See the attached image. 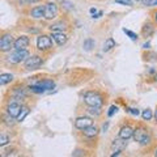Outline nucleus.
Masks as SVG:
<instances>
[{
	"label": "nucleus",
	"instance_id": "nucleus-1",
	"mask_svg": "<svg viewBox=\"0 0 157 157\" xmlns=\"http://www.w3.org/2000/svg\"><path fill=\"white\" fill-rule=\"evenodd\" d=\"M84 102L88 106H94V107H101L104 104L102 96L97 92H86L84 94Z\"/></svg>",
	"mask_w": 157,
	"mask_h": 157
},
{
	"label": "nucleus",
	"instance_id": "nucleus-26",
	"mask_svg": "<svg viewBox=\"0 0 157 157\" xmlns=\"http://www.w3.org/2000/svg\"><path fill=\"white\" fill-rule=\"evenodd\" d=\"M89 113L94 115H100V107H94V106H89Z\"/></svg>",
	"mask_w": 157,
	"mask_h": 157
},
{
	"label": "nucleus",
	"instance_id": "nucleus-34",
	"mask_svg": "<svg viewBox=\"0 0 157 157\" xmlns=\"http://www.w3.org/2000/svg\"><path fill=\"white\" fill-rule=\"evenodd\" d=\"M155 118H156V121H157V111H156V114H155Z\"/></svg>",
	"mask_w": 157,
	"mask_h": 157
},
{
	"label": "nucleus",
	"instance_id": "nucleus-6",
	"mask_svg": "<svg viewBox=\"0 0 157 157\" xmlns=\"http://www.w3.org/2000/svg\"><path fill=\"white\" fill-rule=\"evenodd\" d=\"M52 46V41L50 37L47 36H39L38 39H37V47L39 50H47Z\"/></svg>",
	"mask_w": 157,
	"mask_h": 157
},
{
	"label": "nucleus",
	"instance_id": "nucleus-36",
	"mask_svg": "<svg viewBox=\"0 0 157 157\" xmlns=\"http://www.w3.org/2000/svg\"><path fill=\"white\" fill-rule=\"evenodd\" d=\"M156 21H157V13H156Z\"/></svg>",
	"mask_w": 157,
	"mask_h": 157
},
{
	"label": "nucleus",
	"instance_id": "nucleus-2",
	"mask_svg": "<svg viewBox=\"0 0 157 157\" xmlns=\"http://www.w3.org/2000/svg\"><path fill=\"white\" fill-rule=\"evenodd\" d=\"M29 58V52L28 50H14L11 55L8 56V62L13 63V64H17V63H21L24 60H26Z\"/></svg>",
	"mask_w": 157,
	"mask_h": 157
},
{
	"label": "nucleus",
	"instance_id": "nucleus-16",
	"mask_svg": "<svg viewBox=\"0 0 157 157\" xmlns=\"http://www.w3.org/2000/svg\"><path fill=\"white\" fill-rule=\"evenodd\" d=\"M12 80H13V75H11V73H2L0 75V85H6Z\"/></svg>",
	"mask_w": 157,
	"mask_h": 157
},
{
	"label": "nucleus",
	"instance_id": "nucleus-15",
	"mask_svg": "<svg viewBox=\"0 0 157 157\" xmlns=\"http://www.w3.org/2000/svg\"><path fill=\"white\" fill-rule=\"evenodd\" d=\"M98 134V128L96 126H89V127H86V128L84 130V135L88 136V137H94L96 135Z\"/></svg>",
	"mask_w": 157,
	"mask_h": 157
},
{
	"label": "nucleus",
	"instance_id": "nucleus-29",
	"mask_svg": "<svg viewBox=\"0 0 157 157\" xmlns=\"http://www.w3.org/2000/svg\"><path fill=\"white\" fill-rule=\"evenodd\" d=\"M117 111H118V107L117 106H111L109 109V113H107V114H109V117H111V115H114V113H117Z\"/></svg>",
	"mask_w": 157,
	"mask_h": 157
},
{
	"label": "nucleus",
	"instance_id": "nucleus-12",
	"mask_svg": "<svg viewBox=\"0 0 157 157\" xmlns=\"http://www.w3.org/2000/svg\"><path fill=\"white\" fill-rule=\"evenodd\" d=\"M51 37H52V39L58 43L59 46H63L67 42V39H68L66 34H63L62 32H52V36Z\"/></svg>",
	"mask_w": 157,
	"mask_h": 157
},
{
	"label": "nucleus",
	"instance_id": "nucleus-18",
	"mask_svg": "<svg viewBox=\"0 0 157 157\" xmlns=\"http://www.w3.org/2000/svg\"><path fill=\"white\" fill-rule=\"evenodd\" d=\"M51 29V32H64L66 30V25L63 22H58V24H54V25L50 26Z\"/></svg>",
	"mask_w": 157,
	"mask_h": 157
},
{
	"label": "nucleus",
	"instance_id": "nucleus-23",
	"mask_svg": "<svg viewBox=\"0 0 157 157\" xmlns=\"http://www.w3.org/2000/svg\"><path fill=\"white\" fill-rule=\"evenodd\" d=\"M8 143H9V137H8L7 135H4V134L0 135V147L7 145Z\"/></svg>",
	"mask_w": 157,
	"mask_h": 157
},
{
	"label": "nucleus",
	"instance_id": "nucleus-32",
	"mask_svg": "<svg viewBox=\"0 0 157 157\" xmlns=\"http://www.w3.org/2000/svg\"><path fill=\"white\" fill-rule=\"evenodd\" d=\"M143 47H144V48H149V43H144Z\"/></svg>",
	"mask_w": 157,
	"mask_h": 157
},
{
	"label": "nucleus",
	"instance_id": "nucleus-28",
	"mask_svg": "<svg viewBox=\"0 0 157 157\" xmlns=\"http://www.w3.org/2000/svg\"><path fill=\"white\" fill-rule=\"evenodd\" d=\"M144 4L147 7H153L157 6V0H144Z\"/></svg>",
	"mask_w": 157,
	"mask_h": 157
},
{
	"label": "nucleus",
	"instance_id": "nucleus-11",
	"mask_svg": "<svg viewBox=\"0 0 157 157\" xmlns=\"http://www.w3.org/2000/svg\"><path fill=\"white\" fill-rule=\"evenodd\" d=\"M127 147V141L126 139H122V137H119V139H117L113 141V144H111V149L114 151V152H122L124 148Z\"/></svg>",
	"mask_w": 157,
	"mask_h": 157
},
{
	"label": "nucleus",
	"instance_id": "nucleus-22",
	"mask_svg": "<svg viewBox=\"0 0 157 157\" xmlns=\"http://www.w3.org/2000/svg\"><path fill=\"white\" fill-rule=\"evenodd\" d=\"M141 117H143V119H145V121H151L153 114H152V111L149 109H147V110H144L143 113H141Z\"/></svg>",
	"mask_w": 157,
	"mask_h": 157
},
{
	"label": "nucleus",
	"instance_id": "nucleus-9",
	"mask_svg": "<svg viewBox=\"0 0 157 157\" xmlns=\"http://www.w3.org/2000/svg\"><path fill=\"white\" fill-rule=\"evenodd\" d=\"M21 110H22V107H21V105H20V104H17V102H12V104H9L8 107H7L8 114L11 117H13V118H17Z\"/></svg>",
	"mask_w": 157,
	"mask_h": 157
},
{
	"label": "nucleus",
	"instance_id": "nucleus-3",
	"mask_svg": "<svg viewBox=\"0 0 157 157\" xmlns=\"http://www.w3.org/2000/svg\"><path fill=\"white\" fill-rule=\"evenodd\" d=\"M134 137L136 141H139L141 144H148L151 140V136L148 134V130L145 128H137L134 131Z\"/></svg>",
	"mask_w": 157,
	"mask_h": 157
},
{
	"label": "nucleus",
	"instance_id": "nucleus-37",
	"mask_svg": "<svg viewBox=\"0 0 157 157\" xmlns=\"http://www.w3.org/2000/svg\"><path fill=\"white\" fill-rule=\"evenodd\" d=\"M155 155H156V157H157V151H156V153H155Z\"/></svg>",
	"mask_w": 157,
	"mask_h": 157
},
{
	"label": "nucleus",
	"instance_id": "nucleus-30",
	"mask_svg": "<svg viewBox=\"0 0 157 157\" xmlns=\"http://www.w3.org/2000/svg\"><path fill=\"white\" fill-rule=\"evenodd\" d=\"M128 113H130V114H132V115H136V117L140 114L139 110H137V109H132V107H130V109H128Z\"/></svg>",
	"mask_w": 157,
	"mask_h": 157
},
{
	"label": "nucleus",
	"instance_id": "nucleus-13",
	"mask_svg": "<svg viewBox=\"0 0 157 157\" xmlns=\"http://www.w3.org/2000/svg\"><path fill=\"white\" fill-rule=\"evenodd\" d=\"M131 136H134V130H132L131 127H128V126L122 127V130L119 131V137H122V139H126V140H128Z\"/></svg>",
	"mask_w": 157,
	"mask_h": 157
},
{
	"label": "nucleus",
	"instance_id": "nucleus-14",
	"mask_svg": "<svg viewBox=\"0 0 157 157\" xmlns=\"http://www.w3.org/2000/svg\"><path fill=\"white\" fill-rule=\"evenodd\" d=\"M32 17L34 18H41V17H45V7H42V6H39V7H36V8H33L32 9Z\"/></svg>",
	"mask_w": 157,
	"mask_h": 157
},
{
	"label": "nucleus",
	"instance_id": "nucleus-35",
	"mask_svg": "<svg viewBox=\"0 0 157 157\" xmlns=\"http://www.w3.org/2000/svg\"><path fill=\"white\" fill-rule=\"evenodd\" d=\"M135 2H143V0H135Z\"/></svg>",
	"mask_w": 157,
	"mask_h": 157
},
{
	"label": "nucleus",
	"instance_id": "nucleus-10",
	"mask_svg": "<svg viewBox=\"0 0 157 157\" xmlns=\"http://www.w3.org/2000/svg\"><path fill=\"white\" fill-rule=\"evenodd\" d=\"M29 42L30 41H29L28 37H25V36L20 37L14 41V48H17V50H26L29 46Z\"/></svg>",
	"mask_w": 157,
	"mask_h": 157
},
{
	"label": "nucleus",
	"instance_id": "nucleus-19",
	"mask_svg": "<svg viewBox=\"0 0 157 157\" xmlns=\"http://www.w3.org/2000/svg\"><path fill=\"white\" fill-rule=\"evenodd\" d=\"M38 84L41 85V86H42L45 90H47V89H52L54 85H55V84H54V81H51V80H45V81L38 82Z\"/></svg>",
	"mask_w": 157,
	"mask_h": 157
},
{
	"label": "nucleus",
	"instance_id": "nucleus-33",
	"mask_svg": "<svg viewBox=\"0 0 157 157\" xmlns=\"http://www.w3.org/2000/svg\"><path fill=\"white\" fill-rule=\"evenodd\" d=\"M90 12H92V13H96L97 11H96V9H94V8H90Z\"/></svg>",
	"mask_w": 157,
	"mask_h": 157
},
{
	"label": "nucleus",
	"instance_id": "nucleus-38",
	"mask_svg": "<svg viewBox=\"0 0 157 157\" xmlns=\"http://www.w3.org/2000/svg\"><path fill=\"white\" fill-rule=\"evenodd\" d=\"M156 80H157V75H156Z\"/></svg>",
	"mask_w": 157,
	"mask_h": 157
},
{
	"label": "nucleus",
	"instance_id": "nucleus-27",
	"mask_svg": "<svg viewBox=\"0 0 157 157\" xmlns=\"http://www.w3.org/2000/svg\"><path fill=\"white\" fill-rule=\"evenodd\" d=\"M115 3L123 4V6H127V7H131L132 6V0H115Z\"/></svg>",
	"mask_w": 157,
	"mask_h": 157
},
{
	"label": "nucleus",
	"instance_id": "nucleus-17",
	"mask_svg": "<svg viewBox=\"0 0 157 157\" xmlns=\"http://www.w3.org/2000/svg\"><path fill=\"white\" fill-rule=\"evenodd\" d=\"M113 47H115V41L113 38H109V39H106V42L104 43V48H102V50L107 52V51H110Z\"/></svg>",
	"mask_w": 157,
	"mask_h": 157
},
{
	"label": "nucleus",
	"instance_id": "nucleus-8",
	"mask_svg": "<svg viewBox=\"0 0 157 157\" xmlns=\"http://www.w3.org/2000/svg\"><path fill=\"white\" fill-rule=\"evenodd\" d=\"M92 124H93V121L90 119V118H88V117L77 118V119L75 121V126H76V128H78V130H85L86 127H89Z\"/></svg>",
	"mask_w": 157,
	"mask_h": 157
},
{
	"label": "nucleus",
	"instance_id": "nucleus-5",
	"mask_svg": "<svg viewBox=\"0 0 157 157\" xmlns=\"http://www.w3.org/2000/svg\"><path fill=\"white\" fill-rule=\"evenodd\" d=\"M13 45H14V42H13V37L11 34H4L2 39H0V50L2 51H9Z\"/></svg>",
	"mask_w": 157,
	"mask_h": 157
},
{
	"label": "nucleus",
	"instance_id": "nucleus-24",
	"mask_svg": "<svg viewBox=\"0 0 157 157\" xmlns=\"http://www.w3.org/2000/svg\"><path fill=\"white\" fill-rule=\"evenodd\" d=\"M30 89L34 92V93H43L45 92V89H43V88L39 85V84H36V85H32V88Z\"/></svg>",
	"mask_w": 157,
	"mask_h": 157
},
{
	"label": "nucleus",
	"instance_id": "nucleus-21",
	"mask_svg": "<svg viewBox=\"0 0 157 157\" xmlns=\"http://www.w3.org/2000/svg\"><path fill=\"white\" fill-rule=\"evenodd\" d=\"M92 47H94V41H93V39H86V41H84V48L86 51L92 50Z\"/></svg>",
	"mask_w": 157,
	"mask_h": 157
},
{
	"label": "nucleus",
	"instance_id": "nucleus-20",
	"mask_svg": "<svg viewBox=\"0 0 157 157\" xmlns=\"http://www.w3.org/2000/svg\"><path fill=\"white\" fill-rule=\"evenodd\" d=\"M28 114H29V109H28V107H22V110L20 111V114H18V117H17V121H18V122L24 121Z\"/></svg>",
	"mask_w": 157,
	"mask_h": 157
},
{
	"label": "nucleus",
	"instance_id": "nucleus-31",
	"mask_svg": "<svg viewBox=\"0 0 157 157\" xmlns=\"http://www.w3.org/2000/svg\"><path fill=\"white\" fill-rule=\"evenodd\" d=\"M26 3H38V2H41V0H25Z\"/></svg>",
	"mask_w": 157,
	"mask_h": 157
},
{
	"label": "nucleus",
	"instance_id": "nucleus-4",
	"mask_svg": "<svg viewBox=\"0 0 157 157\" xmlns=\"http://www.w3.org/2000/svg\"><path fill=\"white\" fill-rule=\"evenodd\" d=\"M42 64V58L38 56V55H33V56H29L26 60H25V67L26 70H37Z\"/></svg>",
	"mask_w": 157,
	"mask_h": 157
},
{
	"label": "nucleus",
	"instance_id": "nucleus-25",
	"mask_svg": "<svg viewBox=\"0 0 157 157\" xmlns=\"http://www.w3.org/2000/svg\"><path fill=\"white\" fill-rule=\"evenodd\" d=\"M123 32L127 34V36H130V38L132 39V41H136V39H137V36H136V34H135L134 32L128 30V29H123Z\"/></svg>",
	"mask_w": 157,
	"mask_h": 157
},
{
	"label": "nucleus",
	"instance_id": "nucleus-7",
	"mask_svg": "<svg viewBox=\"0 0 157 157\" xmlns=\"http://www.w3.org/2000/svg\"><path fill=\"white\" fill-rule=\"evenodd\" d=\"M58 14V7L55 6L54 3H48L45 6V18L47 20H51V18H55Z\"/></svg>",
	"mask_w": 157,
	"mask_h": 157
}]
</instances>
